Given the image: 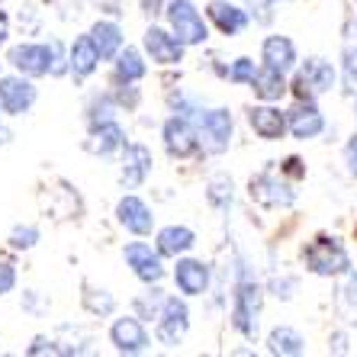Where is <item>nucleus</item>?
I'll return each mask as SVG.
<instances>
[{
  "label": "nucleus",
  "mask_w": 357,
  "mask_h": 357,
  "mask_svg": "<svg viewBox=\"0 0 357 357\" xmlns=\"http://www.w3.org/2000/svg\"><path fill=\"white\" fill-rule=\"evenodd\" d=\"M36 241H39V229L36 225H17L10 232V248L13 251H29L36 248Z\"/></svg>",
  "instance_id": "obj_39"
},
{
  "label": "nucleus",
  "mask_w": 357,
  "mask_h": 357,
  "mask_svg": "<svg viewBox=\"0 0 357 357\" xmlns=\"http://www.w3.org/2000/svg\"><path fill=\"white\" fill-rule=\"evenodd\" d=\"M264 351L274 357H299L309 354V338L296 325H274L264 338Z\"/></svg>",
  "instance_id": "obj_23"
},
{
  "label": "nucleus",
  "mask_w": 357,
  "mask_h": 357,
  "mask_svg": "<svg viewBox=\"0 0 357 357\" xmlns=\"http://www.w3.org/2000/svg\"><path fill=\"white\" fill-rule=\"evenodd\" d=\"M142 45H145V55H149V61H155V65H181L183 55H187V45H183L181 39H177L171 29H161V26H149L145 29V36H142Z\"/></svg>",
  "instance_id": "obj_14"
},
{
  "label": "nucleus",
  "mask_w": 357,
  "mask_h": 357,
  "mask_svg": "<svg viewBox=\"0 0 357 357\" xmlns=\"http://www.w3.org/2000/svg\"><path fill=\"white\" fill-rule=\"evenodd\" d=\"M165 299H167V293H161L158 283H149V290L132 299V312L142 322H155L161 316V309H165Z\"/></svg>",
  "instance_id": "obj_31"
},
{
  "label": "nucleus",
  "mask_w": 357,
  "mask_h": 357,
  "mask_svg": "<svg viewBox=\"0 0 357 357\" xmlns=\"http://www.w3.org/2000/svg\"><path fill=\"white\" fill-rule=\"evenodd\" d=\"M10 65L17 75L26 77H45L52 75V42H23L10 49Z\"/></svg>",
  "instance_id": "obj_16"
},
{
  "label": "nucleus",
  "mask_w": 357,
  "mask_h": 357,
  "mask_svg": "<svg viewBox=\"0 0 357 357\" xmlns=\"http://www.w3.org/2000/svg\"><path fill=\"white\" fill-rule=\"evenodd\" d=\"M206 203L216 209L219 216H229L235 206V181L232 174L225 171H216V174L206 181Z\"/></svg>",
  "instance_id": "obj_28"
},
{
  "label": "nucleus",
  "mask_w": 357,
  "mask_h": 357,
  "mask_svg": "<svg viewBox=\"0 0 357 357\" xmlns=\"http://www.w3.org/2000/svg\"><path fill=\"white\" fill-rule=\"evenodd\" d=\"M81 303H84V309H87L91 316H97V319H107V316L116 312V299H113V293L97 290V287H87L84 296H81Z\"/></svg>",
  "instance_id": "obj_34"
},
{
  "label": "nucleus",
  "mask_w": 357,
  "mask_h": 357,
  "mask_svg": "<svg viewBox=\"0 0 357 357\" xmlns=\"http://www.w3.org/2000/svg\"><path fill=\"white\" fill-rule=\"evenodd\" d=\"M126 264L132 267V274L139 277L142 283H161L165 280V255L158 248H151L149 241H129L123 248Z\"/></svg>",
  "instance_id": "obj_13"
},
{
  "label": "nucleus",
  "mask_w": 357,
  "mask_h": 357,
  "mask_svg": "<svg viewBox=\"0 0 357 357\" xmlns=\"http://www.w3.org/2000/svg\"><path fill=\"white\" fill-rule=\"evenodd\" d=\"M193 245H197V232L190 225H165L155 238V248L165 255V258H181V255H190Z\"/></svg>",
  "instance_id": "obj_26"
},
{
  "label": "nucleus",
  "mask_w": 357,
  "mask_h": 357,
  "mask_svg": "<svg viewBox=\"0 0 357 357\" xmlns=\"http://www.w3.org/2000/svg\"><path fill=\"white\" fill-rule=\"evenodd\" d=\"M165 17H167V29H171L187 49L206 45L209 42V20L199 13L197 0H167Z\"/></svg>",
  "instance_id": "obj_5"
},
{
  "label": "nucleus",
  "mask_w": 357,
  "mask_h": 357,
  "mask_svg": "<svg viewBox=\"0 0 357 357\" xmlns=\"http://www.w3.org/2000/svg\"><path fill=\"white\" fill-rule=\"evenodd\" d=\"M199 151L203 155H225L235 142V116L229 107H206V113L197 119Z\"/></svg>",
  "instance_id": "obj_6"
},
{
  "label": "nucleus",
  "mask_w": 357,
  "mask_h": 357,
  "mask_svg": "<svg viewBox=\"0 0 357 357\" xmlns=\"http://www.w3.org/2000/svg\"><path fill=\"white\" fill-rule=\"evenodd\" d=\"M245 119H248V129L258 135L261 142H280L290 135L287 109H283L280 103H264V100H258L255 107H248Z\"/></svg>",
  "instance_id": "obj_11"
},
{
  "label": "nucleus",
  "mask_w": 357,
  "mask_h": 357,
  "mask_svg": "<svg viewBox=\"0 0 357 357\" xmlns=\"http://www.w3.org/2000/svg\"><path fill=\"white\" fill-rule=\"evenodd\" d=\"M7 39H10V17L0 10V45H7Z\"/></svg>",
  "instance_id": "obj_47"
},
{
  "label": "nucleus",
  "mask_w": 357,
  "mask_h": 357,
  "mask_svg": "<svg viewBox=\"0 0 357 357\" xmlns=\"http://www.w3.org/2000/svg\"><path fill=\"white\" fill-rule=\"evenodd\" d=\"M338 71H341V97H351L357 91V13L351 10L338 36Z\"/></svg>",
  "instance_id": "obj_10"
},
{
  "label": "nucleus",
  "mask_w": 357,
  "mask_h": 357,
  "mask_svg": "<svg viewBox=\"0 0 357 357\" xmlns=\"http://www.w3.org/2000/svg\"><path fill=\"white\" fill-rule=\"evenodd\" d=\"M351 119H354V129H357V91L351 93Z\"/></svg>",
  "instance_id": "obj_48"
},
{
  "label": "nucleus",
  "mask_w": 357,
  "mask_h": 357,
  "mask_svg": "<svg viewBox=\"0 0 357 357\" xmlns=\"http://www.w3.org/2000/svg\"><path fill=\"white\" fill-rule=\"evenodd\" d=\"M36 87L29 84L26 75H10V77H0V103H3V113L7 116H23L29 113L36 103Z\"/></svg>",
  "instance_id": "obj_20"
},
{
  "label": "nucleus",
  "mask_w": 357,
  "mask_h": 357,
  "mask_svg": "<svg viewBox=\"0 0 357 357\" xmlns=\"http://www.w3.org/2000/svg\"><path fill=\"white\" fill-rule=\"evenodd\" d=\"M299 267L316 280H338L354 271V255L338 232H316L299 248Z\"/></svg>",
  "instance_id": "obj_2"
},
{
  "label": "nucleus",
  "mask_w": 357,
  "mask_h": 357,
  "mask_svg": "<svg viewBox=\"0 0 357 357\" xmlns=\"http://www.w3.org/2000/svg\"><path fill=\"white\" fill-rule=\"evenodd\" d=\"M26 354H61V348H59V341L55 338H36Z\"/></svg>",
  "instance_id": "obj_44"
},
{
  "label": "nucleus",
  "mask_w": 357,
  "mask_h": 357,
  "mask_svg": "<svg viewBox=\"0 0 357 357\" xmlns=\"http://www.w3.org/2000/svg\"><path fill=\"white\" fill-rule=\"evenodd\" d=\"M287 126H290L293 142H316L328 132V116L312 97H293L287 107Z\"/></svg>",
  "instance_id": "obj_7"
},
{
  "label": "nucleus",
  "mask_w": 357,
  "mask_h": 357,
  "mask_svg": "<svg viewBox=\"0 0 357 357\" xmlns=\"http://www.w3.org/2000/svg\"><path fill=\"white\" fill-rule=\"evenodd\" d=\"M145 71H149V65H145V59H142L139 49H119L116 55V81L119 84H135L145 77Z\"/></svg>",
  "instance_id": "obj_30"
},
{
  "label": "nucleus",
  "mask_w": 357,
  "mask_h": 357,
  "mask_svg": "<svg viewBox=\"0 0 357 357\" xmlns=\"http://www.w3.org/2000/svg\"><path fill=\"white\" fill-rule=\"evenodd\" d=\"M261 61L248 59V55H238V59H232L229 65H225V81L235 84V87H251L255 84V75H258Z\"/></svg>",
  "instance_id": "obj_33"
},
{
  "label": "nucleus",
  "mask_w": 357,
  "mask_h": 357,
  "mask_svg": "<svg viewBox=\"0 0 357 357\" xmlns=\"http://www.w3.org/2000/svg\"><path fill=\"white\" fill-rule=\"evenodd\" d=\"M248 199L255 206L267 209V213H287V209H293L299 203V190L296 181H290L280 167H264L258 174H251Z\"/></svg>",
  "instance_id": "obj_4"
},
{
  "label": "nucleus",
  "mask_w": 357,
  "mask_h": 357,
  "mask_svg": "<svg viewBox=\"0 0 357 357\" xmlns=\"http://www.w3.org/2000/svg\"><path fill=\"white\" fill-rule=\"evenodd\" d=\"M165 3L167 0H142V13L145 17H158V13H165Z\"/></svg>",
  "instance_id": "obj_46"
},
{
  "label": "nucleus",
  "mask_w": 357,
  "mask_h": 357,
  "mask_svg": "<svg viewBox=\"0 0 357 357\" xmlns=\"http://www.w3.org/2000/svg\"><path fill=\"white\" fill-rule=\"evenodd\" d=\"M97 65H100V52H97V45H93L91 33L77 36L75 45L68 49V71H71L77 81H84V77H91L93 71H97Z\"/></svg>",
  "instance_id": "obj_27"
},
{
  "label": "nucleus",
  "mask_w": 357,
  "mask_h": 357,
  "mask_svg": "<svg viewBox=\"0 0 357 357\" xmlns=\"http://www.w3.org/2000/svg\"><path fill=\"white\" fill-rule=\"evenodd\" d=\"M351 3H354V13H357V0H351Z\"/></svg>",
  "instance_id": "obj_49"
},
{
  "label": "nucleus",
  "mask_w": 357,
  "mask_h": 357,
  "mask_svg": "<svg viewBox=\"0 0 357 357\" xmlns=\"http://www.w3.org/2000/svg\"><path fill=\"white\" fill-rule=\"evenodd\" d=\"M151 174V149L142 142H126L123 145V167H119V183L126 190H135L149 181Z\"/></svg>",
  "instance_id": "obj_19"
},
{
  "label": "nucleus",
  "mask_w": 357,
  "mask_h": 357,
  "mask_svg": "<svg viewBox=\"0 0 357 357\" xmlns=\"http://www.w3.org/2000/svg\"><path fill=\"white\" fill-rule=\"evenodd\" d=\"M126 145V129L116 123V119H107V123L91 126V139H87V151L107 158L113 151H123Z\"/></svg>",
  "instance_id": "obj_25"
},
{
  "label": "nucleus",
  "mask_w": 357,
  "mask_h": 357,
  "mask_svg": "<svg viewBox=\"0 0 357 357\" xmlns=\"http://www.w3.org/2000/svg\"><path fill=\"white\" fill-rule=\"evenodd\" d=\"M13 287H17V267L7 264V261H0V296L13 293Z\"/></svg>",
  "instance_id": "obj_42"
},
{
  "label": "nucleus",
  "mask_w": 357,
  "mask_h": 357,
  "mask_svg": "<svg viewBox=\"0 0 357 357\" xmlns=\"http://www.w3.org/2000/svg\"><path fill=\"white\" fill-rule=\"evenodd\" d=\"M264 280L251 267L245 255H235V280H232V312L229 322L245 341H255L261 335V316H264Z\"/></svg>",
  "instance_id": "obj_1"
},
{
  "label": "nucleus",
  "mask_w": 357,
  "mask_h": 357,
  "mask_svg": "<svg viewBox=\"0 0 357 357\" xmlns=\"http://www.w3.org/2000/svg\"><path fill=\"white\" fill-rule=\"evenodd\" d=\"M261 65L274 68V71H283V75H293L299 65L296 42L283 33H267L264 39H261Z\"/></svg>",
  "instance_id": "obj_18"
},
{
  "label": "nucleus",
  "mask_w": 357,
  "mask_h": 357,
  "mask_svg": "<svg viewBox=\"0 0 357 357\" xmlns=\"http://www.w3.org/2000/svg\"><path fill=\"white\" fill-rule=\"evenodd\" d=\"M354 344H351V328L344 325H335L332 332H328V354H351Z\"/></svg>",
  "instance_id": "obj_40"
},
{
  "label": "nucleus",
  "mask_w": 357,
  "mask_h": 357,
  "mask_svg": "<svg viewBox=\"0 0 357 357\" xmlns=\"http://www.w3.org/2000/svg\"><path fill=\"white\" fill-rule=\"evenodd\" d=\"M332 290V312L338 319V325L357 332V271H348L344 277H338Z\"/></svg>",
  "instance_id": "obj_21"
},
{
  "label": "nucleus",
  "mask_w": 357,
  "mask_h": 357,
  "mask_svg": "<svg viewBox=\"0 0 357 357\" xmlns=\"http://www.w3.org/2000/svg\"><path fill=\"white\" fill-rule=\"evenodd\" d=\"M91 39L100 52V61L116 59L119 49H123V29H119L113 20H97V23L91 26Z\"/></svg>",
  "instance_id": "obj_29"
},
{
  "label": "nucleus",
  "mask_w": 357,
  "mask_h": 357,
  "mask_svg": "<svg viewBox=\"0 0 357 357\" xmlns=\"http://www.w3.org/2000/svg\"><path fill=\"white\" fill-rule=\"evenodd\" d=\"M161 139H165V151L177 161H187L193 155H199V135H197V123L187 116H171L161 126Z\"/></svg>",
  "instance_id": "obj_8"
},
{
  "label": "nucleus",
  "mask_w": 357,
  "mask_h": 357,
  "mask_svg": "<svg viewBox=\"0 0 357 357\" xmlns=\"http://www.w3.org/2000/svg\"><path fill=\"white\" fill-rule=\"evenodd\" d=\"M264 290H267V296L280 299V303H293L299 293V274H290V271L280 267V271H274V274L264 280Z\"/></svg>",
  "instance_id": "obj_32"
},
{
  "label": "nucleus",
  "mask_w": 357,
  "mask_h": 357,
  "mask_svg": "<svg viewBox=\"0 0 357 357\" xmlns=\"http://www.w3.org/2000/svg\"><path fill=\"white\" fill-rule=\"evenodd\" d=\"M206 20L219 36H225V39H235V36H241L251 26L248 7H245V3H235V0H209Z\"/></svg>",
  "instance_id": "obj_12"
},
{
  "label": "nucleus",
  "mask_w": 357,
  "mask_h": 357,
  "mask_svg": "<svg viewBox=\"0 0 357 357\" xmlns=\"http://www.w3.org/2000/svg\"><path fill=\"white\" fill-rule=\"evenodd\" d=\"M280 3H290V0H245V7H248L251 20H255V23H261V26H267L271 20L277 17V7H280Z\"/></svg>",
  "instance_id": "obj_37"
},
{
  "label": "nucleus",
  "mask_w": 357,
  "mask_h": 357,
  "mask_svg": "<svg viewBox=\"0 0 357 357\" xmlns=\"http://www.w3.org/2000/svg\"><path fill=\"white\" fill-rule=\"evenodd\" d=\"M174 283L181 296H206L209 287H213V267L206 264L203 258H187L181 255L174 264Z\"/></svg>",
  "instance_id": "obj_15"
},
{
  "label": "nucleus",
  "mask_w": 357,
  "mask_h": 357,
  "mask_svg": "<svg viewBox=\"0 0 357 357\" xmlns=\"http://www.w3.org/2000/svg\"><path fill=\"white\" fill-rule=\"evenodd\" d=\"M341 165H344V174L357 183V129L341 142Z\"/></svg>",
  "instance_id": "obj_38"
},
{
  "label": "nucleus",
  "mask_w": 357,
  "mask_h": 357,
  "mask_svg": "<svg viewBox=\"0 0 357 357\" xmlns=\"http://www.w3.org/2000/svg\"><path fill=\"white\" fill-rule=\"evenodd\" d=\"M190 332V309L181 296H167L161 316L155 319V338L165 348H177Z\"/></svg>",
  "instance_id": "obj_9"
},
{
  "label": "nucleus",
  "mask_w": 357,
  "mask_h": 357,
  "mask_svg": "<svg viewBox=\"0 0 357 357\" xmlns=\"http://www.w3.org/2000/svg\"><path fill=\"white\" fill-rule=\"evenodd\" d=\"M354 235H357V225H354Z\"/></svg>",
  "instance_id": "obj_51"
},
{
  "label": "nucleus",
  "mask_w": 357,
  "mask_h": 357,
  "mask_svg": "<svg viewBox=\"0 0 357 357\" xmlns=\"http://www.w3.org/2000/svg\"><path fill=\"white\" fill-rule=\"evenodd\" d=\"M109 341H113V348H116L119 354H142V351L151 348L149 328H145V322H142L135 312L116 319V322L109 325Z\"/></svg>",
  "instance_id": "obj_17"
},
{
  "label": "nucleus",
  "mask_w": 357,
  "mask_h": 357,
  "mask_svg": "<svg viewBox=\"0 0 357 357\" xmlns=\"http://www.w3.org/2000/svg\"><path fill=\"white\" fill-rule=\"evenodd\" d=\"M0 116H3V103H0Z\"/></svg>",
  "instance_id": "obj_50"
},
{
  "label": "nucleus",
  "mask_w": 357,
  "mask_h": 357,
  "mask_svg": "<svg viewBox=\"0 0 357 357\" xmlns=\"http://www.w3.org/2000/svg\"><path fill=\"white\" fill-rule=\"evenodd\" d=\"M116 219H119V225H123L126 232L139 235V238L151 235V229H155L151 206L142 197H135V193H126V197L116 203Z\"/></svg>",
  "instance_id": "obj_22"
},
{
  "label": "nucleus",
  "mask_w": 357,
  "mask_h": 357,
  "mask_svg": "<svg viewBox=\"0 0 357 357\" xmlns=\"http://www.w3.org/2000/svg\"><path fill=\"white\" fill-rule=\"evenodd\" d=\"M341 87V71L338 61L328 55H306L299 59L296 71L290 75V97H312L322 100Z\"/></svg>",
  "instance_id": "obj_3"
},
{
  "label": "nucleus",
  "mask_w": 357,
  "mask_h": 357,
  "mask_svg": "<svg viewBox=\"0 0 357 357\" xmlns=\"http://www.w3.org/2000/svg\"><path fill=\"white\" fill-rule=\"evenodd\" d=\"M116 103H119V107H126V109H132L135 103H139V91H135L132 84H123V91H119Z\"/></svg>",
  "instance_id": "obj_45"
},
{
  "label": "nucleus",
  "mask_w": 357,
  "mask_h": 357,
  "mask_svg": "<svg viewBox=\"0 0 357 357\" xmlns=\"http://www.w3.org/2000/svg\"><path fill=\"white\" fill-rule=\"evenodd\" d=\"M171 109H174L177 116H187L197 123L203 113H206V100L199 97V93H187V91H177L174 97H171Z\"/></svg>",
  "instance_id": "obj_35"
},
{
  "label": "nucleus",
  "mask_w": 357,
  "mask_h": 357,
  "mask_svg": "<svg viewBox=\"0 0 357 357\" xmlns=\"http://www.w3.org/2000/svg\"><path fill=\"white\" fill-rule=\"evenodd\" d=\"M280 171H283V174H287V177H290V181H303V177H306V161H303V158H296V155H290V158H283L280 161Z\"/></svg>",
  "instance_id": "obj_41"
},
{
  "label": "nucleus",
  "mask_w": 357,
  "mask_h": 357,
  "mask_svg": "<svg viewBox=\"0 0 357 357\" xmlns=\"http://www.w3.org/2000/svg\"><path fill=\"white\" fill-rule=\"evenodd\" d=\"M116 109H119L116 100L109 97V93H103V97H93L91 100V107H87V119H91V126L107 123V119L116 116Z\"/></svg>",
  "instance_id": "obj_36"
},
{
  "label": "nucleus",
  "mask_w": 357,
  "mask_h": 357,
  "mask_svg": "<svg viewBox=\"0 0 357 357\" xmlns=\"http://www.w3.org/2000/svg\"><path fill=\"white\" fill-rule=\"evenodd\" d=\"M68 71V59L61 55V42L52 39V77H61Z\"/></svg>",
  "instance_id": "obj_43"
},
{
  "label": "nucleus",
  "mask_w": 357,
  "mask_h": 357,
  "mask_svg": "<svg viewBox=\"0 0 357 357\" xmlns=\"http://www.w3.org/2000/svg\"><path fill=\"white\" fill-rule=\"evenodd\" d=\"M251 91H255V100H264V103H283V100L290 97V75L261 65L258 75H255V84H251Z\"/></svg>",
  "instance_id": "obj_24"
}]
</instances>
